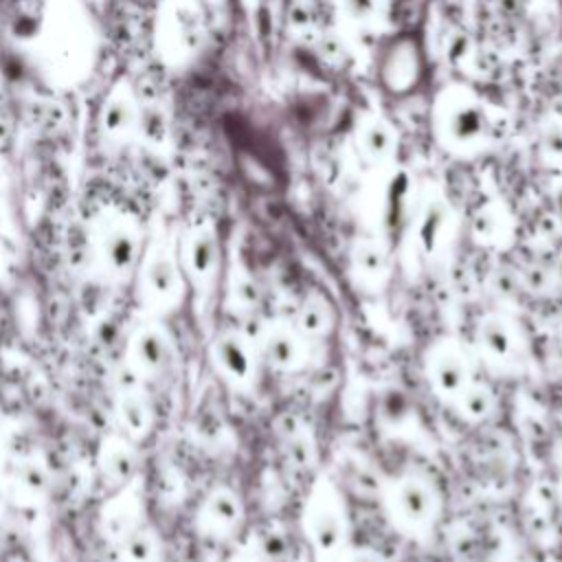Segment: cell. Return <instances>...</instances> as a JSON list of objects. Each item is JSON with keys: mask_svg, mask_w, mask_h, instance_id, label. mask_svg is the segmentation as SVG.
Masks as SVG:
<instances>
[{"mask_svg": "<svg viewBox=\"0 0 562 562\" xmlns=\"http://www.w3.org/2000/svg\"><path fill=\"white\" fill-rule=\"evenodd\" d=\"M145 494L140 476L130 481L127 485L112 490L108 501L99 509V533L112 547L127 531L145 522Z\"/></svg>", "mask_w": 562, "mask_h": 562, "instance_id": "11", "label": "cell"}, {"mask_svg": "<svg viewBox=\"0 0 562 562\" xmlns=\"http://www.w3.org/2000/svg\"><path fill=\"white\" fill-rule=\"evenodd\" d=\"M108 562H119V560H114V558H112V560H108Z\"/></svg>", "mask_w": 562, "mask_h": 562, "instance_id": "39", "label": "cell"}, {"mask_svg": "<svg viewBox=\"0 0 562 562\" xmlns=\"http://www.w3.org/2000/svg\"><path fill=\"white\" fill-rule=\"evenodd\" d=\"M288 457L299 465L305 468L312 461V448L303 437H292L288 443Z\"/></svg>", "mask_w": 562, "mask_h": 562, "instance_id": "30", "label": "cell"}, {"mask_svg": "<svg viewBox=\"0 0 562 562\" xmlns=\"http://www.w3.org/2000/svg\"><path fill=\"white\" fill-rule=\"evenodd\" d=\"M244 503L228 485H215L195 509V529L204 538H231L244 520Z\"/></svg>", "mask_w": 562, "mask_h": 562, "instance_id": "13", "label": "cell"}, {"mask_svg": "<svg viewBox=\"0 0 562 562\" xmlns=\"http://www.w3.org/2000/svg\"><path fill=\"white\" fill-rule=\"evenodd\" d=\"M468 48H470V37H468V33H454V35L450 37V44H448V57H450L452 61H457V59H461V57L468 55Z\"/></svg>", "mask_w": 562, "mask_h": 562, "instance_id": "31", "label": "cell"}, {"mask_svg": "<svg viewBox=\"0 0 562 562\" xmlns=\"http://www.w3.org/2000/svg\"><path fill=\"white\" fill-rule=\"evenodd\" d=\"M261 356L263 360L283 373L299 371L307 362V345L305 336L296 331V327L272 325L261 336Z\"/></svg>", "mask_w": 562, "mask_h": 562, "instance_id": "17", "label": "cell"}, {"mask_svg": "<svg viewBox=\"0 0 562 562\" xmlns=\"http://www.w3.org/2000/svg\"><path fill=\"white\" fill-rule=\"evenodd\" d=\"M4 33L55 88L81 83L97 59V29L81 0H11Z\"/></svg>", "mask_w": 562, "mask_h": 562, "instance_id": "1", "label": "cell"}, {"mask_svg": "<svg viewBox=\"0 0 562 562\" xmlns=\"http://www.w3.org/2000/svg\"><path fill=\"white\" fill-rule=\"evenodd\" d=\"M140 99L127 77L112 81L97 110V138L105 149H123L136 140Z\"/></svg>", "mask_w": 562, "mask_h": 562, "instance_id": "7", "label": "cell"}, {"mask_svg": "<svg viewBox=\"0 0 562 562\" xmlns=\"http://www.w3.org/2000/svg\"><path fill=\"white\" fill-rule=\"evenodd\" d=\"M136 140L151 151H160L171 140V121L165 108L156 101H140V114L136 125Z\"/></svg>", "mask_w": 562, "mask_h": 562, "instance_id": "22", "label": "cell"}, {"mask_svg": "<svg viewBox=\"0 0 562 562\" xmlns=\"http://www.w3.org/2000/svg\"><path fill=\"white\" fill-rule=\"evenodd\" d=\"M114 419L125 437L140 443L151 435L156 415L143 389L125 386L114 397Z\"/></svg>", "mask_w": 562, "mask_h": 562, "instance_id": "18", "label": "cell"}, {"mask_svg": "<svg viewBox=\"0 0 562 562\" xmlns=\"http://www.w3.org/2000/svg\"><path fill=\"white\" fill-rule=\"evenodd\" d=\"M154 50L167 68L193 61L206 37L204 13L198 0H160L154 18Z\"/></svg>", "mask_w": 562, "mask_h": 562, "instance_id": "4", "label": "cell"}, {"mask_svg": "<svg viewBox=\"0 0 562 562\" xmlns=\"http://www.w3.org/2000/svg\"><path fill=\"white\" fill-rule=\"evenodd\" d=\"M342 562H384V560L373 549H356V551H347L342 555Z\"/></svg>", "mask_w": 562, "mask_h": 562, "instance_id": "32", "label": "cell"}, {"mask_svg": "<svg viewBox=\"0 0 562 562\" xmlns=\"http://www.w3.org/2000/svg\"><path fill=\"white\" fill-rule=\"evenodd\" d=\"M424 77V50L417 37L400 35L391 40L378 59L380 86L391 94L413 92Z\"/></svg>", "mask_w": 562, "mask_h": 562, "instance_id": "10", "label": "cell"}, {"mask_svg": "<svg viewBox=\"0 0 562 562\" xmlns=\"http://www.w3.org/2000/svg\"><path fill=\"white\" fill-rule=\"evenodd\" d=\"M303 529L314 551L321 555H336L345 549L347 540V520L345 507L327 479H321L305 505Z\"/></svg>", "mask_w": 562, "mask_h": 562, "instance_id": "6", "label": "cell"}, {"mask_svg": "<svg viewBox=\"0 0 562 562\" xmlns=\"http://www.w3.org/2000/svg\"><path fill=\"white\" fill-rule=\"evenodd\" d=\"M560 329H562V316H560Z\"/></svg>", "mask_w": 562, "mask_h": 562, "instance_id": "38", "label": "cell"}, {"mask_svg": "<svg viewBox=\"0 0 562 562\" xmlns=\"http://www.w3.org/2000/svg\"><path fill=\"white\" fill-rule=\"evenodd\" d=\"M353 270L371 283H380L389 274V257L373 241H362L353 250Z\"/></svg>", "mask_w": 562, "mask_h": 562, "instance_id": "26", "label": "cell"}, {"mask_svg": "<svg viewBox=\"0 0 562 562\" xmlns=\"http://www.w3.org/2000/svg\"><path fill=\"white\" fill-rule=\"evenodd\" d=\"M358 143L371 160H384L395 147V134L382 119H369L360 125Z\"/></svg>", "mask_w": 562, "mask_h": 562, "instance_id": "24", "label": "cell"}, {"mask_svg": "<svg viewBox=\"0 0 562 562\" xmlns=\"http://www.w3.org/2000/svg\"><path fill=\"white\" fill-rule=\"evenodd\" d=\"M446 226H448V206H446V202L439 200V198L428 200L424 211L419 213L417 231H415L417 244H419L424 255H432L439 248V244L446 235Z\"/></svg>", "mask_w": 562, "mask_h": 562, "instance_id": "23", "label": "cell"}, {"mask_svg": "<svg viewBox=\"0 0 562 562\" xmlns=\"http://www.w3.org/2000/svg\"><path fill=\"white\" fill-rule=\"evenodd\" d=\"M7 505H9V494H7L4 483L0 481V520H2L4 514H7Z\"/></svg>", "mask_w": 562, "mask_h": 562, "instance_id": "33", "label": "cell"}, {"mask_svg": "<svg viewBox=\"0 0 562 562\" xmlns=\"http://www.w3.org/2000/svg\"><path fill=\"white\" fill-rule=\"evenodd\" d=\"M386 507L400 529L406 533H426L439 516L441 501L428 479L419 474H402L389 485Z\"/></svg>", "mask_w": 562, "mask_h": 562, "instance_id": "5", "label": "cell"}, {"mask_svg": "<svg viewBox=\"0 0 562 562\" xmlns=\"http://www.w3.org/2000/svg\"><path fill=\"white\" fill-rule=\"evenodd\" d=\"M476 347L494 364H507L518 353L516 327L501 314H487L476 325Z\"/></svg>", "mask_w": 562, "mask_h": 562, "instance_id": "19", "label": "cell"}, {"mask_svg": "<svg viewBox=\"0 0 562 562\" xmlns=\"http://www.w3.org/2000/svg\"><path fill=\"white\" fill-rule=\"evenodd\" d=\"M426 375L432 391L443 400H454L472 380L470 364L452 342L435 345L426 360Z\"/></svg>", "mask_w": 562, "mask_h": 562, "instance_id": "15", "label": "cell"}, {"mask_svg": "<svg viewBox=\"0 0 562 562\" xmlns=\"http://www.w3.org/2000/svg\"><path fill=\"white\" fill-rule=\"evenodd\" d=\"M176 252L187 283L195 290H209L222 266V246L215 228L209 222L187 226L176 244Z\"/></svg>", "mask_w": 562, "mask_h": 562, "instance_id": "9", "label": "cell"}, {"mask_svg": "<svg viewBox=\"0 0 562 562\" xmlns=\"http://www.w3.org/2000/svg\"><path fill=\"white\" fill-rule=\"evenodd\" d=\"M560 498H562V481H560Z\"/></svg>", "mask_w": 562, "mask_h": 562, "instance_id": "36", "label": "cell"}, {"mask_svg": "<svg viewBox=\"0 0 562 562\" xmlns=\"http://www.w3.org/2000/svg\"><path fill=\"white\" fill-rule=\"evenodd\" d=\"M173 336L160 318H147L136 325L125 340V367L138 380H154L167 371L173 360Z\"/></svg>", "mask_w": 562, "mask_h": 562, "instance_id": "8", "label": "cell"}, {"mask_svg": "<svg viewBox=\"0 0 562 562\" xmlns=\"http://www.w3.org/2000/svg\"><path fill=\"white\" fill-rule=\"evenodd\" d=\"M15 485L20 487V492H24L31 498L42 496L48 490V474L46 470L35 463V461H24L15 468V476H13Z\"/></svg>", "mask_w": 562, "mask_h": 562, "instance_id": "27", "label": "cell"}, {"mask_svg": "<svg viewBox=\"0 0 562 562\" xmlns=\"http://www.w3.org/2000/svg\"><path fill=\"white\" fill-rule=\"evenodd\" d=\"M452 402H454L459 415L465 422H472V424H479V422L487 419L494 411L492 391L483 384H476V382H470Z\"/></svg>", "mask_w": 562, "mask_h": 562, "instance_id": "25", "label": "cell"}, {"mask_svg": "<svg viewBox=\"0 0 562 562\" xmlns=\"http://www.w3.org/2000/svg\"><path fill=\"white\" fill-rule=\"evenodd\" d=\"M134 283L138 305L154 318H162L182 305L187 279L178 261L176 244L162 233L147 235Z\"/></svg>", "mask_w": 562, "mask_h": 562, "instance_id": "3", "label": "cell"}, {"mask_svg": "<svg viewBox=\"0 0 562 562\" xmlns=\"http://www.w3.org/2000/svg\"><path fill=\"white\" fill-rule=\"evenodd\" d=\"M334 323H336L334 307L318 292H312V294L305 296V301L296 310V318H294L296 331L301 336H305V338H323V336H327L334 329Z\"/></svg>", "mask_w": 562, "mask_h": 562, "instance_id": "21", "label": "cell"}, {"mask_svg": "<svg viewBox=\"0 0 562 562\" xmlns=\"http://www.w3.org/2000/svg\"><path fill=\"white\" fill-rule=\"evenodd\" d=\"M496 215L492 211H481L476 222H474V233L479 239H485V241H494L496 239Z\"/></svg>", "mask_w": 562, "mask_h": 562, "instance_id": "29", "label": "cell"}, {"mask_svg": "<svg viewBox=\"0 0 562 562\" xmlns=\"http://www.w3.org/2000/svg\"><path fill=\"white\" fill-rule=\"evenodd\" d=\"M86 239L94 272L103 281L125 283L134 279L147 241L143 222L134 211L103 204L90 215Z\"/></svg>", "mask_w": 562, "mask_h": 562, "instance_id": "2", "label": "cell"}, {"mask_svg": "<svg viewBox=\"0 0 562 562\" xmlns=\"http://www.w3.org/2000/svg\"><path fill=\"white\" fill-rule=\"evenodd\" d=\"M342 9L351 20L369 22L378 11V0H342Z\"/></svg>", "mask_w": 562, "mask_h": 562, "instance_id": "28", "label": "cell"}, {"mask_svg": "<svg viewBox=\"0 0 562 562\" xmlns=\"http://www.w3.org/2000/svg\"><path fill=\"white\" fill-rule=\"evenodd\" d=\"M97 470L103 485L119 490L140 476V450L138 443L125 437L121 430L101 437L97 448Z\"/></svg>", "mask_w": 562, "mask_h": 562, "instance_id": "14", "label": "cell"}, {"mask_svg": "<svg viewBox=\"0 0 562 562\" xmlns=\"http://www.w3.org/2000/svg\"><path fill=\"white\" fill-rule=\"evenodd\" d=\"M555 274H558V279H560V283H562V261L558 263V272H555Z\"/></svg>", "mask_w": 562, "mask_h": 562, "instance_id": "34", "label": "cell"}, {"mask_svg": "<svg viewBox=\"0 0 562 562\" xmlns=\"http://www.w3.org/2000/svg\"><path fill=\"white\" fill-rule=\"evenodd\" d=\"M441 127L443 136L454 145L479 143L487 132L485 108L472 97H454L443 105Z\"/></svg>", "mask_w": 562, "mask_h": 562, "instance_id": "16", "label": "cell"}, {"mask_svg": "<svg viewBox=\"0 0 562 562\" xmlns=\"http://www.w3.org/2000/svg\"><path fill=\"white\" fill-rule=\"evenodd\" d=\"M114 560L119 562H160L162 540L160 533L145 520L112 544Z\"/></svg>", "mask_w": 562, "mask_h": 562, "instance_id": "20", "label": "cell"}, {"mask_svg": "<svg viewBox=\"0 0 562 562\" xmlns=\"http://www.w3.org/2000/svg\"><path fill=\"white\" fill-rule=\"evenodd\" d=\"M233 562H255V560L252 558H235Z\"/></svg>", "mask_w": 562, "mask_h": 562, "instance_id": "35", "label": "cell"}, {"mask_svg": "<svg viewBox=\"0 0 562 562\" xmlns=\"http://www.w3.org/2000/svg\"><path fill=\"white\" fill-rule=\"evenodd\" d=\"M213 369L231 386H248L257 375V353L252 342L237 331H222L209 347Z\"/></svg>", "mask_w": 562, "mask_h": 562, "instance_id": "12", "label": "cell"}, {"mask_svg": "<svg viewBox=\"0 0 562 562\" xmlns=\"http://www.w3.org/2000/svg\"><path fill=\"white\" fill-rule=\"evenodd\" d=\"M0 171H2V154H0Z\"/></svg>", "mask_w": 562, "mask_h": 562, "instance_id": "37", "label": "cell"}]
</instances>
